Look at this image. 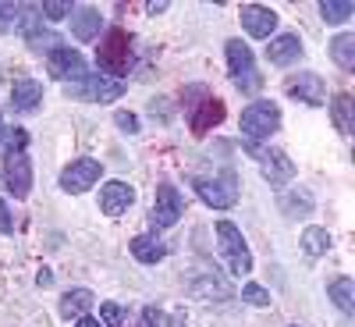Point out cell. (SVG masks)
<instances>
[{
	"label": "cell",
	"instance_id": "3957f363",
	"mask_svg": "<svg viewBox=\"0 0 355 327\" xmlns=\"http://www.w3.org/2000/svg\"><path fill=\"white\" fill-rule=\"evenodd\" d=\"M217 249H220V260L227 263L231 274H249L252 271V253L242 239V231L234 228L231 221H220L217 224Z\"/></svg>",
	"mask_w": 355,
	"mask_h": 327
},
{
	"label": "cell",
	"instance_id": "6da1fadb",
	"mask_svg": "<svg viewBox=\"0 0 355 327\" xmlns=\"http://www.w3.org/2000/svg\"><path fill=\"white\" fill-rule=\"evenodd\" d=\"M96 61H100V75L121 82V75H128V68H132V36L125 28H110L100 40Z\"/></svg>",
	"mask_w": 355,
	"mask_h": 327
},
{
	"label": "cell",
	"instance_id": "9c48e42d",
	"mask_svg": "<svg viewBox=\"0 0 355 327\" xmlns=\"http://www.w3.org/2000/svg\"><path fill=\"white\" fill-rule=\"evenodd\" d=\"M100 178H103V167L93 157H82V160H75V164H68L61 171V189L71 192V196H82V192L93 189Z\"/></svg>",
	"mask_w": 355,
	"mask_h": 327
},
{
	"label": "cell",
	"instance_id": "836d02e7",
	"mask_svg": "<svg viewBox=\"0 0 355 327\" xmlns=\"http://www.w3.org/2000/svg\"><path fill=\"white\" fill-rule=\"evenodd\" d=\"M75 327H100V320H89V317H78Z\"/></svg>",
	"mask_w": 355,
	"mask_h": 327
},
{
	"label": "cell",
	"instance_id": "484cf974",
	"mask_svg": "<svg viewBox=\"0 0 355 327\" xmlns=\"http://www.w3.org/2000/svg\"><path fill=\"white\" fill-rule=\"evenodd\" d=\"M15 25L21 28L25 36H43V15H40V8H21L15 15Z\"/></svg>",
	"mask_w": 355,
	"mask_h": 327
},
{
	"label": "cell",
	"instance_id": "44dd1931",
	"mask_svg": "<svg viewBox=\"0 0 355 327\" xmlns=\"http://www.w3.org/2000/svg\"><path fill=\"white\" fill-rule=\"evenodd\" d=\"M89 306H93V292H89V288H71L61 299V317L64 320H71V317L78 320V317L89 313Z\"/></svg>",
	"mask_w": 355,
	"mask_h": 327
},
{
	"label": "cell",
	"instance_id": "ac0fdd59",
	"mask_svg": "<svg viewBox=\"0 0 355 327\" xmlns=\"http://www.w3.org/2000/svg\"><path fill=\"white\" fill-rule=\"evenodd\" d=\"M40 103H43V85H40V82H33V78L15 82V89H11V107H15L18 114L36 110Z\"/></svg>",
	"mask_w": 355,
	"mask_h": 327
},
{
	"label": "cell",
	"instance_id": "d6a6232c",
	"mask_svg": "<svg viewBox=\"0 0 355 327\" xmlns=\"http://www.w3.org/2000/svg\"><path fill=\"white\" fill-rule=\"evenodd\" d=\"M11 231H15V217L4 206V199H0V235H11Z\"/></svg>",
	"mask_w": 355,
	"mask_h": 327
},
{
	"label": "cell",
	"instance_id": "d4e9b609",
	"mask_svg": "<svg viewBox=\"0 0 355 327\" xmlns=\"http://www.w3.org/2000/svg\"><path fill=\"white\" fill-rule=\"evenodd\" d=\"M352 0H323L320 4V15H323V22L327 25H341V22H348L352 18Z\"/></svg>",
	"mask_w": 355,
	"mask_h": 327
},
{
	"label": "cell",
	"instance_id": "7402d4cb",
	"mask_svg": "<svg viewBox=\"0 0 355 327\" xmlns=\"http://www.w3.org/2000/svg\"><path fill=\"white\" fill-rule=\"evenodd\" d=\"M331 57H334V65H341L345 72L355 68V36L352 33H338L331 40Z\"/></svg>",
	"mask_w": 355,
	"mask_h": 327
},
{
	"label": "cell",
	"instance_id": "8fae6325",
	"mask_svg": "<svg viewBox=\"0 0 355 327\" xmlns=\"http://www.w3.org/2000/svg\"><path fill=\"white\" fill-rule=\"evenodd\" d=\"M182 214H185V199H182V192H178L171 182L157 185L153 224H157V228H171V224H178V221H182Z\"/></svg>",
	"mask_w": 355,
	"mask_h": 327
},
{
	"label": "cell",
	"instance_id": "5bb4252c",
	"mask_svg": "<svg viewBox=\"0 0 355 327\" xmlns=\"http://www.w3.org/2000/svg\"><path fill=\"white\" fill-rule=\"evenodd\" d=\"M242 28L256 40H270V33L277 28V15L263 4H245L242 8Z\"/></svg>",
	"mask_w": 355,
	"mask_h": 327
},
{
	"label": "cell",
	"instance_id": "7c38bea8",
	"mask_svg": "<svg viewBox=\"0 0 355 327\" xmlns=\"http://www.w3.org/2000/svg\"><path fill=\"white\" fill-rule=\"evenodd\" d=\"M189 121H192V132H196V135H206L210 128H217V125L224 121V103L206 93L199 103L189 107Z\"/></svg>",
	"mask_w": 355,
	"mask_h": 327
},
{
	"label": "cell",
	"instance_id": "5b68a950",
	"mask_svg": "<svg viewBox=\"0 0 355 327\" xmlns=\"http://www.w3.org/2000/svg\"><path fill=\"white\" fill-rule=\"evenodd\" d=\"M281 128V110L277 103L270 100H256L242 110V135L249 142H259V139H270L274 132Z\"/></svg>",
	"mask_w": 355,
	"mask_h": 327
},
{
	"label": "cell",
	"instance_id": "d6986e66",
	"mask_svg": "<svg viewBox=\"0 0 355 327\" xmlns=\"http://www.w3.org/2000/svg\"><path fill=\"white\" fill-rule=\"evenodd\" d=\"M132 256L146 267H153L167 256V246L157 239V235H139V239H132Z\"/></svg>",
	"mask_w": 355,
	"mask_h": 327
},
{
	"label": "cell",
	"instance_id": "4316f807",
	"mask_svg": "<svg viewBox=\"0 0 355 327\" xmlns=\"http://www.w3.org/2000/svg\"><path fill=\"white\" fill-rule=\"evenodd\" d=\"M281 206H284L288 217H306V214L313 210V196H309V192H288V196L281 199Z\"/></svg>",
	"mask_w": 355,
	"mask_h": 327
},
{
	"label": "cell",
	"instance_id": "2e32d148",
	"mask_svg": "<svg viewBox=\"0 0 355 327\" xmlns=\"http://www.w3.org/2000/svg\"><path fill=\"white\" fill-rule=\"evenodd\" d=\"M302 57V40L295 33H284L277 40H270V47H266V61L270 65H295Z\"/></svg>",
	"mask_w": 355,
	"mask_h": 327
},
{
	"label": "cell",
	"instance_id": "d590c367",
	"mask_svg": "<svg viewBox=\"0 0 355 327\" xmlns=\"http://www.w3.org/2000/svg\"><path fill=\"white\" fill-rule=\"evenodd\" d=\"M0 135H4V121H0Z\"/></svg>",
	"mask_w": 355,
	"mask_h": 327
},
{
	"label": "cell",
	"instance_id": "83f0119b",
	"mask_svg": "<svg viewBox=\"0 0 355 327\" xmlns=\"http://www.w3.org/2000/svg\"><path fill=\"white\" fill-rule=\"evenodd\" d=\"M242 299H245L249 306H270V292H266L263 285H245V288H242Z\"/></svg>",
	"mask_w": 355,
	"mask_h": 327
},
{
	"label": "cell",
	"instance_id": "277c9868",
	"mask_svg": "<svg viewBox=\"0 0 355 327\" xmlns=\"http://www.w3.org/2000/svg\"><path fill=\"white\" fill-rule=\"evenodd\" d=\"M192 189L214 210H227V206L239 203V178H234V171H224L220 178H192Z\"/></svg>",
	"mask_w": 355,
	"mask_h": 327
},
{
	"label": "cell",
	"instance_id": "30bf717a",
	"mask_svg": "<svg viewBox=\"0 0 355 327\" xmlns=\"http://www.w3.org/2000/svg\"><path fill=\"white\" fill-rule=\"evenodd\" d=\"M46 72L57 78V82H78V78H85V61H82V53L78 50H71V47H57V50H50V57H46Z\"/></svg>",
	"mask_w": 355,
	"mask_h": 327
},
{
	"label": "cell",
	"instance_id": "8992f818",
	"mask_svg": "<svg viewBox=\"0 0 355 327\" xmlns=\"http://www.w3.org/2000/svg\"><path fill=\"white\" fill-rule=\"evenodd\" d=\"M224 50H227V75H231V82L239 85L242 93H256L259 75H256V65H252V50L242 40H231Z\"/></svg>",
	"mask_w": 355,
	"mask_h": 327
},
{
	"label": "cell",
	"instance_id": "52a82bcc",
	"mask_svg": "<svg viewBox=\"0 0 355 327\" xmlns=\"http://www.w3.org/2000/svg\"><path fill=\"white\" fill-rule=\"evenodd\" d=\"M4 185L15 199H25L33 189V164H28V153L21 146H8L4 153Z\"/></svg>",
	"mask_w": 355,
	"mask_h": 327
},
{
	"label": "cell",
	"instance_id": "603a6c76",
	"mask_svg": "<svg viewBox=\"0 0 355 327\" xmlns=\"http://www.w3.org/2000/svg\"><path fill=\"white\" fill-rule=\"evenodd\" d=\"M302 249L309 256H323V253L331 249V231L327 228H306L302 231Z\"/></svg>",
	"mask_w": 355,
	"mask_h": 327
},
{
	"label": "cell",
	"instance_id": "4dcf8cb0",
	"mask_svg": "<svg viewBox=\"0 0 355 327\" xmlns=\"http://www.w3.org/2000/svg\"><path fill=\"white\" fill-rule=\"evenodd\" d=\"M114 121H117V128H121V132H139V117H135L132 110L114 114Z\"/></svg>",
	"mask_w": 355,
	"mask_h": 327
},
{
	"label": "cell",
	"instance_id": "f546056e",
	"mask_svg": "<svg viewBox=\"0 0 355 327\" xmlns=\"http://www.w3.org/2000/svg\"><path fill=\"white\" fill-rule=\"evenodd\" d=\"M100 320H103L107 327H121V324H125V310L117 306V303H103V306H100Z\"/></svg>",
	"mask_w": 355,
	"mask_h": 327
},
{
	"label": "cell",
	"instance_id": "e0dca14e",
	"mask_svg": "<svg viewBox=\"0 0 355 327\" xmlns=\"http://www.w3.org/2000/svg\"><path fill=\"white\" fill-rule=\"evenodd\" d=\"M100 28H103V18H100L96 8H75L71 11V36L89 43V40L100 36Z\"/></svg>",
	"mask_w": 355,
	"mask_h": 327
},
{
	"label": "cell",
	"instance_id": "ba28073f",
	"mask_svg": "<svg viewBox=\"0 0 355 327\" xmlns=\"http://www.w3.org/2000/svg\"><path fill=\"white\" fill-rule=\"evenodd\" d=\"M68 93L78 97V100H85V103H110V100H117V97L125 93V85L107 78V75H85V78H78V82L68 85Z\"/></svg>",
	"mask_w": 355,
	"mask_h": 327
},
{
	"label": "cell",
	"instance_id": "7a4b0ae2",
	"mask_svg": "<svg viewBox=\"0 0 355 327\" xmlns=\"http://www.w3.org/2000/svg\"><path fill=\"white\" fill-rule=\"evenodd\" d=\"M245 153L259 164L266 185L284 189L291 178H295V164H291V157H288L284 150H266V146H259V142H245Z\"/></svg>",
	"mask_w": 355,
	"mask_h": 327
},
{
	"label": "cell",
	"instance_id": "4fadbf2b",
	"mask_svg": "<svg viewBox=\"0 0 355 327\" xmlns=\"http://www.w3.org/2000/svg\"><path fill=\"white\" fill-rule=\"evenodd\" d=\"M284 89H288V97L302 100V103H313V107L327 103V85H323V78L313 75V72H302L299 78H288Z\"/></svg>",
	"mask_w": 355,
	"mask_h": 327
},
{
	"label": "cell",
	"instance_id": "f1b7e54d",
	"mask_svg": "<svg viewBox=\"0 0 355 327\" xmlns=\"http://www.w3.org/2000/svg\"><path fill=\"white\" fill-rule=\"evenodd\" d=\"M71 8H75V4H68V0H46V4L40 8V15L57 22V18H68V15H71Z\"/></svg>",
	"mask_w": 355,
	"mask_h": 327
},
{
	"label": "cell",
	"instance_id": "cb8c5ba5",
	"mask_svg": "<svg viewBox=\"0 0 355 327\" xmlns=\"http://www.w3.org/2000/svg\"><path fill=\"white\" fill-rule=\"evenodd\" d=\"M331 114H334L338 132L348 135V132H352V97H348V93H338V97L331 100Z\"/></svg>",
	"mask_w": 355,
	"mask_h": 327
},
{
	"label": "cell",
	"instance_id": "e575fe53",
	"mask_svg": "<svg viewBox=\"0 0 355 327\" xmlns=\"http://www.w3.org/2000/svg\"><path fill=\"white\" fill-rule=\"evenodd\" d=\"M167 8V0H157V4H150V15H160Z\"/></svg>",
	"mask_w": 355,
	"mask_h": 327
},
{
	"label": "cell",
	"instance_id": "9a60e30c",
	"mask_svg": "<svg viewBox=\"0 0 355 327\" xmlns=\"http://www.w3.org/2000/svg\"><path fill=\"white\" fill-rule=\"evenodd\" d=\"M132 203H135V192H132V185H125V182H107V185L100 189V210H103L107 217H121Z\"/></svg>",
	"mask_w": 355,
	"mask_h": 327
},
{
	"label": "cell",
	"instance_id": "ffe728a7",
	"mask_svg": "<svg viewBox=\"0 0 355 327\" xmlns=\"http://www.w3.org/2000/svg\"><path fill=\"white\" fill-rule=\"evenodd\" d=\"M327 295H331V303H334L345 317L355 313V281H352V278H334L331 288H327Z\"/></svg>",
	"mask_w": 355,
	"mask_h": 327
},
{
	"label": "cell",
	"instance_id": "1f68e13d",
	"mask_svg": "<svg viewBox=\"0 0 355 327\" xmlns=\"http://www.w3.org/2000/svg\"><path fill=\"white\" fill-rule=\"evenodd\" d=\"M142 327H167V317L160 310H153V306H146L142 310Z\"/></svg>",
	"mask_w": 355,
	"mask_h": 327
}]
</instances>
